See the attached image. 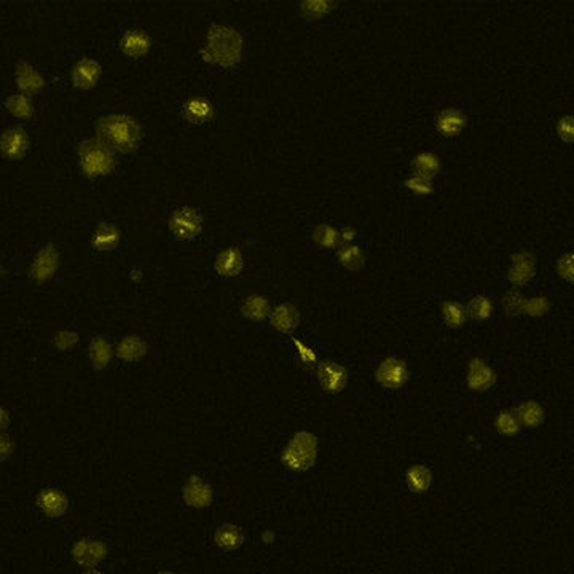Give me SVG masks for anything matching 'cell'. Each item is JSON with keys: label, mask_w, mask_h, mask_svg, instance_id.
Instances as JSON below:
<instances>
[{"label": "cell", "mask_w": 574, "mask_h": 574, "mask_svg": "<svg viewBox=\"0 0 574 574\" xmlns=\"http://www.w3.org/2000/svg\"><path fill=\"white\" fill-rule=\"evenodd\" d=\"M294 342V346H295V353L297 355H299V357H300V361L305 364V366H308V367H311V366H315L316 364V361H317V357H316V353L311 350V348H308L305 345V343H301V342H299V340H292Z\"/></svg>", "instance_id": "38"}, {"label": "cell", "mask_w": 574, "mask_h": 574, "mask_svg": "<svg viewBox=\"0 0 574 574\" xmlns=\"http://www.w3.org/2000/svg\"><path fill=\"white\" fill-rule=\"evenodd\" d=\"M574 135V123L573 117H563V119L558 121V136L562 137L565 142H571Z\"/></svg>", "instance_id": "39"}, {"label": "cell", "mask_w": 574, "mask_h": 574, "mask_svg": "<svg viewBox=\"0 0 574 574\" xmlns=\"http://www.w3.org/2000/svg\"><path fill=\"white\" fill-rule=\"evenodd\" d=\"M406 480L408 488L413 493H426L433 486V474L423 464H413L406 474Z\"/></svg>", "instance_id": "20"}, {"label": "cell", "mask_w": 574, "mask_h": 574, "mask_svg": "<svg viewBox=\"0 0 574 574\" xmlns=\"http://www.w3.org/2000/svg\"><path fill=\"white\" fill-rule=\"evenodd\" d=\"M97 139L107 144L112 150L130 153L136 150L141 139V128L126 115H107L95 125Z\"/></svg>", "instance_id": "1"}, {"label": "cell", "mask_w": 574, "mask_h": 574, "mask_svg": "<svg viewBox=\"0 0 574 574\" xmlns=\"http://www.w3.org/2000/svg\"><path fill=\"white\" fill-rule=\"evenodd\" d=\"M101 77V66L95 59L83 58L74 66L72 70V81L77 88L90 90L97 83Z\"/></svg>", "instance_id": "9"}, {"label": "cell", "mask_w": 574, "mask_h": 574, "mask_svg": "<svg viewBox=\"0 0 574 574\" xmlns=\"http://www.w3.org/2000/svg\"><path fill=\"white\" fill-rule=\"evenodd\" d=\"M558 266H565V268H558V271H560V275L563 276V278H568V276H570V279H571V275H573V264H571V255L570 257H563L560 262H558Z\"/></svg>", "instance_id": "42"}, {"label": "cell", "mask_w": 574, "mask_h": 574, "mask_svg": "<svg viewBox=\"0 0 574 574\" xmlns=\"http://www.w3.org/2000/svg\"><path fill=\"white\" fill-rule=\"evenodd\" d=\"M444 322L448 327H455L458 329L468 319V311L463 305L456 304V301H448V304L444 305Z\"/></svg>", "instance_id": "30"}, {"label": "cell", "mask_w": 574, "mask_h": 574, "mask_svg": "<svg viewBox=\"0 0 574 574\" xmlns=\"http://www.w3.org/2000/svg\"><path fill=\"white\" fill-rule=\"evenodd\" d=\"M241 53H243V37L239 32L225 26H212L209 29L206 47L201 50L206 63L232 68L241 59Z\"/></svg>", "instance_id": "2"}, {"label": "cell", "mask_w": 574, "mask_h": 574, "mask_svg": "<svg viewBox=\"0 0 574 574\" xmlns=\"http://www.w3.org/2000/svg\"><path fill=\"white\" fill-rule=\"evenodd\" d=\"M37 506L42 509L45 515L56 519L61 517L68 509V498L61 490L47 488L42 490L37 496Z\"/></svg>", "instance_id": "12"}, {"label": "cell", "mask_w": 574, "mask_h": 574, "mask_svg": "<svg viewBox=\"0 0 574 574\" xmlns=\"http://www.w3.org/2000/svg\"><path fill=\"white\" fill-rule=\"evenodd\" d=\"M182 115L192 125H203L214 119V106L206 97H192L182 106Z\"/></svg>", "instance_id": "11"}, {"label": "cell", "mask_w": 574, "mask_h": 574, "mask_svg": "<svg viewBox=\"0 0 574 574\" xmlns=\"http://www.w3.org/2000/svg\"><path fill=\"white\" fill-rule=\"evenodd\" d=\"M80 168L85 176L99 177L110 174L115 168L114 150L101 139H88L80 144Z\"/></svg>", "instance_id": "3"}, {"label": "cell", "mask_w": 574, "mask_h": 574, "mask_svg": "<svg viewBox=\"0 0 574 574\" xmlns=\"http://www.w3.org/2000/svg\"><path fill=\"white\" fill-rule=\"evenodd\" d=\"M5 106L8 107V110L12 112L14 117H19V119H28V117L32 115V104H30V99L24 95H17L12 96L10 99L5 102Z\"/></svg>", "instance_id": "33"}, {"label": "cell", "mask_w": 574, "mask_h": 574, "mask_svg": "<svg viewBox=\"0 0 574 574\" xmlns=\"http://www.w3.org/2000/svg\"><path fill=\"white\" fill-rule=\"evenodd\" d=\"M502 305L506 306V310L515 315L517 311L522 310V305H524V300H522L520 294H515V292H511L509 295L506 297V300L502 301Z\"/></svg>", "instance_id": "40"}, {"label": "cell", "mask_w": 574, "mask_h": 574, "mask_svg": "<svg viewBox=\"0 0 574 574\" xmlns=\"http://www.w3.org/2000/svg\"><path fill=\"white\" fill-rule=\"evenodd\" d=\"M377 382L384 388L399 389L408 382L410 372L407 364L397 357H386L375 372Z\"/></svg>", "instance_id": "6"}, {"label": "cell", "mask_w": 574, "mask_h": 574, "mask_svg": "<svg viewBox=\"0 0 574 574\" xmlns=\"http://www.w3.org/2000/svg\"><path fill=\"white\" fill-rule=\"evenodd\" d=\"M2 150L3 155L18 160L28 150V135H26L23 126H13L12 130L3 132L2 137Z\"/></svg>", "instance_id": "13"}, {"label": "cell", "mask_w": 574, "mask_h": 574, "mask_svg": "<svg viewBox=\"0 0 574 574\" xmlns=\"http://www.w3.org/2000/svg\"><path fill=\"white\" fill-rule=\"evenodd\" d=\"M243 313L246 317H250L254 321H260L270 313V305L268 300L262 299V297L253 295L249 299H246L243 304Z\"/></svg>", "instance_id": "28"}, {"label": "cell", "mask_w": 574, "mask_h": 574, "mask_svg": "<svg viewBox=\"0 0 574 574\" xmlns=\"http://www.w3.org/2000/svg\"><path fill=\"white\" fill-rule=\"evenodd\" d=\"M517 417L524 422L526 426H537L544 419V412L535 402H526L517 410Z\"/></svg>", "instance_id": "32"}, {"label": "cell", "mask_w": 574, "mask_h": 574, "mask_svg": "<svg viewBox=\"0 0 574 574\" xmlns=\"http://www.w3.org/2000/svg\"><path fill=\"white\" fill-rule=\"evenodd\" d=\"M300 321V315L294 305L283 304L271 313V326L283 334H290L297 329Z\"/></svg>", "instance_id": "19"}, {"label": "cell", "mask_w": 574, "mask_h": 574, "mask_svg": "<svg viewBox=\"0 0 574 574\" xmlns=\"http://www.w3.org/2000/svg\"><path fill=\"white\" fill-rule=\"evenodd\" d=\"M337 260L350 270H359L364 265V255L357 246H346L337 253Z\"/></svg>", "instance_id": "31"}, {"label": "cell", "mask_w": 574, "mask_h": 574, "mask_svg": "<svg viewBox=\"0 0 574 574\" xmlns=\"http://www.w3.org/2000/svg\"><path fill=\"white\" fill-rule=\"evenodd\" d=\"M495 382H496L495 372L491 370V368L486 366L484 361H480V359H474V361L471 362L469 377H468V383L471 389H474V391H485V389H488L491 384H495Z\"/></svg>", "instance_id": "18"}, {"label": "cell", "mask_w": 574, "mask_h": 574, "mask_svg": "<svg viewBox=\"0 0 574 574\" xmlns=\"http://www.w3.org/2000/svg\"><path fill=\"white\" fill-rule=\"evenodd\" d=\"M313 238L321 248H337L338 233L329 225H319L313 233Z\"/></svg>", "instance_id": "34"}, {"label": "cell", "mask_w": 574, "mask_h": 574, "mask_svg": "<svg viewBox=\"0 0 574 574\" xmlns=\"http://www.w3.org/2000/svg\"><path fill=\"white\" fill-rule=\"evenodd\" d=\"M56 266H58V254H56V250L51 246H48V248L42 249V253L35 259L34 265L30 266V276L34 279H37L39 283H43V281H47L53 276Z\"/></svg>", "instance_id": "15"}, {"label": "cell", "mask_w": 574, "mask_h": 574, "mask_svg": "<svg viewBox=\"0 0 574 574\" xmlns=\"http://www.w3.org/2000/svg\"><path fill=\"white\" fill-rule=\"evenodd\" d=\"M468 119L458 109H445L434 119L435 130L444 137H456L464 130Z\"/></svg>", "instance_id": "8"}, {"label": "cell", "mask_w": 574, "mask_h": 574, "mask_svg": "<svg viewBox=\"0 0 574 574\" xmlns=\"http://www.w3.org/2000/svg\"><path fill=\"white\" fill-rule=\"evenodd\" d=\"M131 278H132V281H136V283H139L141 278H142V276H141V271H139V270H132V271H131Z\"/></svg>", "instance_id": "44"}, {"label": "cell", "mask_w": 574, "mask_h": 574, "mask_svg": "<svg viewBox=\"0 0 574 574\" xmlns=\"http://www.w3.org/2000/svg\"><path fill=\"white\" fill-rule=\"evenodd\" d=\"M466 311L469 313V316L473 317V319L485 321L493 315V304H491V300L488 299V297L479 295V297H474V299L469 301L468 310Z\"/></svg>", "instance_id": "29"}, {"label": "cell", "mask_w": 574, "mask_h": 574, "mask_svg": "<svg viewBox=\"0 0 574 574\" xmlns=\"http://www.w3.org/2000/svg\"><path fill=\"white\" fill-rule=\"evenodd\" d=\"M496 428L501 434L514 435L519 433V417L512 412H502L496 419Z\"/></svg>", "instance_id": "35"}, {"label": "cell", "mask_w": 574, "mask_h": 574, "mask_svg": "<svg viewBox=\"0 0 574 574\" xmlns=\"http://www.w3.org/2000/svg\"><path fill=\"white\" fill-rule=\"evenodd\" d=\"M184 499L192 507H208L212 501L211 486L199 477H192L184 488Z\"/></svg>", "instance_id": "16"}, {"label": "cell", "mask_w": 574, "mask_h": 574, "mask_svg": "<svg viewBox=\"0 0 574 574\" xmlns=\"http://www.w3.org/2000/svg\"><path fill=\"white\" fill-rule=\"evenodd\" d=\"M406 187L408 188V190H412L415 195H419V197H426V195L433 193V181L428 177L417 176V174H415L413 177L407 179Z\"/></svg>", "instance_id": "36"}, {"label": "cell", "mask_w": 574, "mask_h": 574, "mask_svg": "<svg viewBox=\"0 0 574 574\" xmlns=\"http://www.w3.org/2000/svg\"><path fill=\"white\" fill-rule=\"evenodd\" d=\"M112 357V348L104 337H95L90 345V361L96 370L107 367Z\"/></svg>", "instance_id": "26"}, {"label": "cell", "mask_w": 574, "mask_h": 574, "mask_svg": "<svg viewBox=\"0 0 574 574\" xmlns=\"http://www.w3.org/2000/svg\"><path fill=\"white\" fill-rule=\"evenodd\" d=\"M120 47L123 53L130 58H141V56L147 55L152 48V39L146 30L142 29H135L128 30V32L123 35Z\"/></svg>", "instance_id": "10"}, {"label": "cell", "mask_w": 574, "mask_h": 574, "mask_svg": "<svg viewBox=\"0 0 574 574\" xmlns=\"http://www.w3.org/2000/svg\"><path fill=\"white\" fill-rule=\"evenodd\" d=\"M412 166L417 176L428 177L433 181V177L437 176V174L440 172V169H442V163H440L439 155L428 152V153H419L418 157H415Z\"/></svg>", "instance_id": "23"}, {"label": "cell", "mask_w": 574, "mask_h": 574, "mask_svg": "<svg viewBox=\"0 0 574 574\" xmlns=\"http://www.w3.org/2000/svg\"><path fill=\"white\" fill-rule=\"evenodd\" d=\"M273 537H275V536L271 535V533H265V535H264V540H265L266 542H271V541H273Z\"/></svg>", "instance_id": "45"}, {"label": "cell", "mask_w": 574, "mask_h": 574, "mask_svg": "<svg viewBox=\"0 0 574 574\" xmlns=\"http://www.w3.org/2000/svg\"><path fill=\"white\" fill-rule=\"evenodd\" d=\"M106 555V546L101 541L81 540L74 546V558L83 566H95Z\"/></svg>", "instance_id": "14"}, {"label": "cell", "mask_w": 574, "mask_h": 574, "mask_svg": "<svg viewBox=\"0 0 574 574\" xmlns=\"http://www.w3.org/2000/svg\"><path fill=\"white\" fill-rule=\"evenodd\" d=\"M120 232L117 227L109 224H101L93 233L91 246L97 250H112L120 243Z\"/></svg>", "instance_id": "21"}, {"label": "cell", "mask_w": 574, "mask_h": 574, "mask_svg": "<svg viewBox=\"0 0 574 574\" xmlns=\"http://www.w3.org/2000/svg\"><path fill=\"white\" fill-rule=\"evenodd\" d=\"M77 340H79V337L75 334H72V332H61V334L56 335V346L61 348V350H68V348L74 346Z\"/></svg>", "instance_id": "41"}, {"label": "cell", "mask_w": 574, "mask_h": 574, "mask_svg": "<svg viewBox=\"0 0 574 574\" xmlns=\"http://www.w3.org/2000/svg\"><path fill=\"white\" fill-rule=\"evenodd\" d=\"M243 541L244 536L237 525H222L215 531V542H217L219 547H222L225 551L238 549V547L243 544Z\"/></svg>", "instance_id": "24"}, {"label": "cell", "mask_w": 574, "mask_h": 574, "mask_svg": "<svg viewBox=\"0 0 574 574\" xmlns=\"http://www.w3.org/2000/svg\"><path fill=\"white\" fill-rule=\"evenodd\" d=\"M215 270L220 276L233 278L238 276L243 270V255L238 248H227L222 250L215 259Z\"/></svg>", "instance_id": "17"}, {"label": "cell", "mask_w": 574, "mask_h": 574, "mask_svg": "<svg viewBox=\"0 0 574 574\" xmlns=\"http://www.w3.org/2000/svg\"><path fill=\"white\" fill-rule=\"evenodd\" d=\"M340 237H342L343 241H353L356 238V232H355V230H351V228H345V230H342Z\"/></svg>", "instance_id": "43"}, {"label": "cell", "mask_w": 574, "mask_h": 574, "mask_svg": "<svg viewBox=\"0 0 574 574\" xmlns=\"http://www.w3.org/2000/svg\"><path fill=\"white\" fill-rule=\"evenodd\" d=\"M317 380L321 388L330 394L342 393L346 386L348 373L345 367L338 366L334 361H324L317 366Z\"/></svg>", "instance_id": "7"}, {"label": "cell", "mask_w": 574, "mask_h": 574, "mask_svg": "<svg viewBox=\"0 0 574 574\" xmlns=\"http://www.w3.org/2000/svg\"><path fill=\"white\" fill-rule=\"evenodd\" d=\"M535 275V262L528 254H519L514 257V265L511 268V279L515 284H524Z\"/></svg>", "instance_id": "25"}, {"label": "cell", "mask_w": 574, "mask_h": 574, "mask_svg": "<svg viewBox=\"0 0 574 574\" xmlns=\"http://www.w3.org/2000/svg\"><path fill=\"white\" fill-rule=\"evenodd\" d=\"M203 217L195 208L186 206L174 211L169 219V230L181 241H192L201 233Z\"/></svg>", "instance_id": "5"}, {"label": "cell", "mask_w": 574, "mask_h": 574, "mask_svg": "<svg viewBox=\"0 0 574 574\" xmlns=\"http://www.w3.org/2000/svg\"><path fill=\"white\" fill-rule=\"evenodd\" d=\"M147 346L139 337H126L117 346V355L123 361H139L146 355Z\"/></svg>", "instance_id": "27"}, {"label": "cell", "mask_w": 574, "mask_h": 574, "mask_svg": "<svg viewBox=\"0 0 574 574\" xmlns=\"http://www.w3.org/2000/svg\"><path fill=\"white\" fill-rule=\"evenodd\" d=\"M330 10L332 7L326 2H305L301 12H304V17L306 19H316V18H321L322 14H327Z\"/></svg>", "instance_id": "37"}, {"label": "cell", "mask_w": 574, "mask_h": 574, "mask_svg": "<svg viewBox=\"0 0 574 574\" xmlns=\"http://www.w3.org/2000/svg\"><path fill=\"white\" fill-rule=\"evenodd\" d=\"M17 81L18 88L26 95H34L43 86V80L39 72H35L29 64L21 63L17 70Z\"/></svg>", "instance_id": "22"}, {"label": "cell", "mask_w": 574, "mask_h": 574, "mask_svg": "<svg viewBox=\"0 0 574 574\" xmlns=\"http://www.w3.org/2000/svg\"><path fill=\"white\" fill-rule=\"evenodd\" d=\"M316 450L317 442L315 435L310 433H297L284 448L281 461H283L286 468L297 471V473H304L315 464Z\"/></svg>", "instance_id": "4"}]
</instances>
